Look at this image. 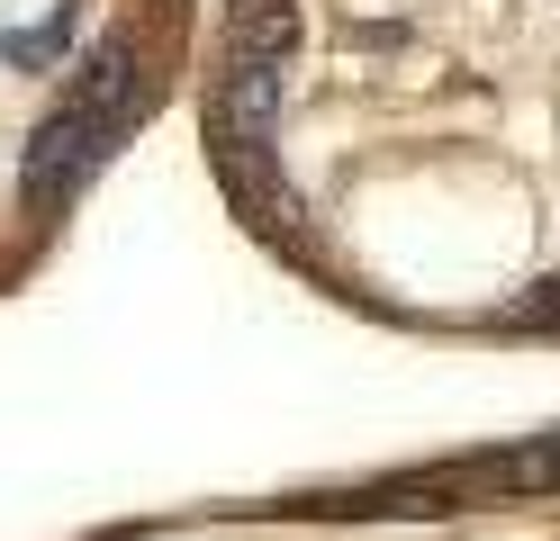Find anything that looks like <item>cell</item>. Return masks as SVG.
I'll return each instance as SVG.
<instances>
[{
    "mask_svg": "<svg viewBox=\"0 0 560 541\" xmlns=\"http://www.w3.org/2000/svg\"><path fill=\"white\" fill-rule=\"evenodd\" d=\"M172 0H0V208L63 226L109 154L163 99Z\"/></svg>",
    "mask_w": 560,
    "mask_h": 541,
    "instance_id": "1",
    "label": "cell"
},
{
    "mask_svg": "<svg viewBox=\"0 0 560 541\" xmlns=\"http://www.w3.org/2000/svg\"><path fill=\"white\" fill-rule=\"evenodd\" d=\"M488 479H515V487H560V443H534V451H506Z\"/></svg>",
    "mask_w": 560,
    "mask_h": 541,
    "instance_id": "2",
    "label": "cell"
}]
</instances>
